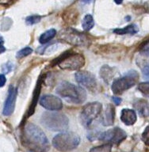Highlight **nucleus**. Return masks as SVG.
<instances>
[{
  "instance_id": "nucleus-14",
  "label": "nucleus",
  "mask_w": 149,
  "mask_h": 152,
  "mask_svg": "<svg viewBox=\"0 0 149 152\" xmlns=\"http://www.w3.org/2000/svg\"><path fill=\"white\" fill-rule=\"evenodd\" d=\"M114 118H115V109L112 104H108L102 116V124L104 126L112 125L114 122Z\"/></svg>"
},
{
  "instance_id": "nucleus-36",
  "label": "nucleus",
  "mask_w": 149,
  "mask_h": 152,
  "mask_svg": "<svg viewBox=\"0 0 149 152\" xmlns=\"http://www.w3.org/2000/svg\"><path fill=\"white\" fill-rule=\"evenodd\" d=\"M30 152H33V151H30Z\"/></svg>"
},
{
  "instance_id": "nucleus-8",
  "label": "nucleus",
  "mask_w": 149,
  "mask_h": 152,
  "mask_svg": "<svg viewBox=\"0 0 149 152\" xmlns=\"http://www.w3.org/2000/svg\"><path fill=\"white\" fill-rule=\"evenodd\" d=\"M126 132L122 130L120 128H114L113 129H109L107 132H102L98 134L95 137H97L98 140L106 141L109 143H114V144H118L122 142L124 140H126Z\"/></svg>"
},
{
  "instance_id": "nucleus-24",
  "label": "nucleus",
  "mask_w": 149,
  "mask_h": 152,
  "mask_svg": "<svg viewBox=\"0 0 149 152\" xmlns=\"http://www.w3.org/2000/svg\"><path fill=\"white\" fill-rule=\"evenodd\" d=\"M40 19H41L40 16H38V15H33V16L28 17V18L26 19V21L27 25H30V26H32V25L38 23V22L40 21Z\"/></svg>"
},
{
  "instance_id": "nucleus-31",
  "label": "nucleus",
  "mask_w": 149,
  "mask_h": 152,
  "mask_svg": "<svg viewBox=\"0 0 149 152\" xmlns=\"http://www.w3.org/2000/svg\"><path fill=\"white\" fill-rule=\"evenodd\" d=\"M7 65H8V64H6V68H7V67H8V66H7ZM11 69H12V66H11V65H10L9 67V70H8V71H6V70H4V71H3V72L5 71V73H7V72H9V71H10Z\"/></svg>"
},
{
  "instance_id": "nucleus-26",
  "label": "nucleus",
  "mask_w": 149,
  "mask_h": 152,
  "mask_svg": "<svg viewBox=\"0 0 149 152\" xmlns=\"http://www.w3.org/2000/svg\"><path fill=\"white\" fill-rule=\"evenodd\" d=\"M142 140L147 146H149V124L146 127L143 132Z\"/></svg>"
},
{
  "instance_id": "nucleus-21",
  "label": "nucleus",
  "mask_w": 149,
  "mask_h": 152,
  "mask_svg": "<svg viewBox=\"0 0 149 152\" xmlns=\"http://www.w3.org/2000/svg\"><path fill=\"white\" fill-rule=\"evenodd\" d=\"M112 144L110 143H107V144L102 145V146H98V147H94L90 150V152H110L111 151Z\"/></svg>"
},
{
  "instance_id": "nucleus-25",
  "label": "nucleus",
  "mask_w": 149,
  "mask_h": 152,
  "mask_svg": "<svg viewBox=\"0 0 149 152\" xmlns=\"http://www.w3.org/2000/svg\"><path fill=\"white\" fill-rule=\"evenodd\" d=\"M140 52L142 55L149 57V40L143 43V45L140 48Z\"/></svg>"
},
{
  "instance_id": "nucleus-15",
  "label": "nucleus",
  "mask_w": 149,
  "mask_h": 152,
  "mask_svg": "<svg viewBox=\"0 0 149 152\" xmlns=\"http://www.w3.org/2000/svg\"><path fill=\"white\" fill-rule=\"evenodd\" d=\"M133 106L141 116H149V103L144 99H138L133 103Z\"/></svg>"
},
{
  "instance_id": "nucleus-18",
  "label": "nucleus",
  "mask_w": 149,
  "mask_h": 152,
  "mask_svg": "<svg viewBox=\"0 0 149 152\" xmlns=\"http://www.w3.org/2000/svg\"><path fill=\"white\" fill-rule=\"evenodd\" d=\"M57 34V31L54 28H51L49 30H47L46 32L41 34V36L39 38V41H40V44H43L45 45L46 43H48V41L52 40V38L54 37Z\"/></svg>"
},
{
  "instance_id": "nucleus-5",
  "label": "nucleus",
  "mask_w": 149,
  "mask_h": 152,
  "mask_svg": "<svg viewBox=\"0 0 149 152\" xmlns=\"http://www.w3.org/2000/svg\"><path fill=\"white\" fill-rule=\"evenodd\" d=\"M56 64H58L61 69L75 71L83 67L85 64V58L79 53H71L66 52L59 57L56 61Z\"/></svg>"
},
{
  "instance_id": "nucleus-29",
  "label": "nucleus",
  "mask_w": 149,
  "mask_h": 152,
  "mask_svg": "<svg viewBox=\"0 0 149 152\" xmlns=\"http://www.w3.org/2000/svg\"><path fill=\"white\" fill-rule=\"evenodd\" d=\"M113 101L116 104H120L121 102V99L120 97H113Z\"/></svg>"
},
{
  "instance_id": "nucleus-33",
  "label": "nucleus",
  "mask_w": 149,
  "mask_h": 152,
  "mask_svg": "<svg viewBox=\"0 0 149 152\" xmlns=\"http://www.w3.org/2000/svg\"><path fill=\"white\" fill-rule=\"evenodd\" d=\"M3 42H4V41H3V38L0 36V45H2V43Z\"/></svg>"
},
{
  "instance_id": "nucleus-12",
  "label": "nucleus",
  "mask_w": 149,
  "mask_h": 152,
  "mask_svg": "<svg viewBox=\"0 0 149 152\" xmlns=\"http://www.w3.org/2000/svg\"><path fill=\"white\" fill-rule=\"evenodd\" d=\"M17 98V89L14 86H10L9 94L7 96L3 109V114L5 116H10L13 113L15 108V102Z\"/></svg>"
},
{
  "instance_id": "nucleus-23",
  "label": "nucleus",
  "mask_w": 149,
  "mask_h": 152,
  "mask_svg": "<svg viewBox=\"0 0 149 152\" xmlns=\"http://www.w3.org/2000/svg\"><path fill=\"white\" fill-rule=\"evenodd\" d=\"M33 52V49L29 47H26L22 48L21 50H20L16 55V57L18 59H20V58H22V57L27 56L29 54H31Z\"/></svg>"
},
{
  "instance_id": "nucleus-4",
  "label": "nucleus",
  "mask_w": 149,
  "mask_h": 152,
  "mask_svg": "<svg viewBox=\"0 0 149 152\" xmlns=\"http://www.w3.org/2000/svg\"><path fill=\"white\" fill-rule=\"evenodd\" d=\"M80 138L74 132H61L52 140L53 147L60 151H68L78 147Z\"/></svg>"
},
{
  "instance_id": "nucleus-7",
  "label": "nucleus",
  "mask_w": 149,
  "mask_h": 152,
  "mask_svg": "<svg viewBox=\"0 0 149 152\" xmlns=\"http://www.w3.org/2000/svg\"><path fill=\"white\" fill-rule=\"evenodd\" d=\"M102 105L99 102H91L83 107L80 113V121L83 125L89 128L92 122L99 116Z\"/></svg>"
},
{
  "instance_id": "nucleus-11",
  "label": "nucleus",
  "mask_w": 149,
  "mask_h": 152,
  "mask_svg": "<svg viewBox=\"0 0 149 152\" xmlns=\"http://www.w3.org/2000/svg\"><path fill=\"white\" fill-rule=\"evenodd\" d=\"M40 104L50 111L60 110L63 108V102L59 97L52 94L44 95L40 97Z\"/></svg>"
},
{
  "instance_id": "nucleus-20",
  "label": "nucleus",
  "mask_w": 149,
  "mask_h": 152,
  "mask_svg": "<svg viewBox=\"0 0 149 152\" xmlns=\"http://www.w3.org/2000/svg\"><path fill=\"white\" fill-rule=\"evenodd\" d=\"M83 29L85 31H89L94 27L95 26V21L93 18L92 15L90 14H87L83 20V23H82Z\"/></svg>"
},
{
  "instance_id": "nucleus-10",
  "label": "nucleus",
  "mask_w": 149,
  "mask_h": 152,
  "mask_svg": "<svg viewBox=\"0 0 149 152\" xmlns=\"http://www.w3.org/2000/svg\"><path fill=\"white\" fill-rule=\"evenodd\" d=\"M76 78L77 83L83 87L94 93L96 91L98 88L97 79L94 75L88 71H78L76 74Z\"/></svg>"
},
{
  "instance_id": "nucleus-3",
  "label": "nucleus",
  "mask_w": 149,
  "mask_h": 152,
  "mask_svg": "<svg viewBox=\"0 0 149 152\" xmlns=\"http://www.w3.org/2000/svg\"><path fill=\"white\" fill-rule=\"evenodd\" d=\"M40 122L44 127L53 132H64L69 126L68 118L60 113L45 112L42 114Z\"/></svg>"
},
{
  "instance_id": "nucleus-17",
  "label": "nucleus",
  "mask_w": 149,
  "mask_h": 152,
  "mask_svg": "<svg viewBox=\"0 0 149 152\" xmlns=\"http://www.w3.org/2000/svg\"><path fill=\"white\" fill-rule=\"evenodd\" d=\"M41 79H39L37 84V87H36V90L34 91V94H33V102H32V105L30 107V109L29 111V115H32L33 113V112L35 110V106L37 104V102L38 97H39V94H40V86H41Z\"/></svg>"
},
{
  "instance_id": "nucleus-13",
  "label": "nucleus",
  "mask_w": 149,
  "mask_h": 152,
  "mask_svg": "<svg viewBox=\"0 0 149 152\" xmlns=\"http://www.w3.org/2000/svg\"><path fill=\"white\" fill-rule=\"evenodd\" d=\"M137 116L134 110L129 109H122L121 113V120L126 125L134 124L137 121Z\"/></svg>"
},
{
  "instance_id": "nucleus-35",
  "label": "nucleus",
  "mask_w": 149,
  "mask_h": 152,
  "mask_svg": "<svg viewBox=\"0 0 149 152\" xmlns=\"http://www.w3.org/2000/svg\"><path fill=\"white\" fill-rule=\"evenodd\" d=\"M147 77H148V78H149V75H148V76H147Z\"/></svg>"
},
{
  "instance_id": "nucleus-2",
  "label": "nucleus",
  "mask_w": 149,
  "mask_h": 152,
  "mask_svg": "<svg viewBox=\"0 0 149 152\" xmlns=\"http://www.w3.org/2000/svg\"><path fill=\"white\" fill-rule=\"evenodd\" d=\"M57 93L67 102L74 104H82L87 98V92L81 86L64 81L57 87Z\"/></svg>"
},
{
  "instance_id": "nucleus-34",
  "label": "nucleus",
  "mask_w": 149,
  "mask_h": 152,
  "mask_svg": "<svg viewBox=\"0 0 149 152\" xmlns=\"http://www.w3.org/2000/svg\"><path fill=\"white\" fill-rule=\"evenodd\" d=\"M83 2H90V0H83Z\"/></svg>"
},
{
  "instance_id": "nucleus-9",
  "label": "nucleus",
  "mask_w": 149,
  "mask_h": 152,
  "mask_svg": "<svg viewBox=\"0 0 149 152\" xmlns=\"http://www.w3.org/2000/svg\"><path fill=\"white\" fill-rule=\"evenodd\" d=\"M60 37L63 40H65L66 42L73 45L83 46L87 45L88 43L87 38L86 37L84 34L71 28H68L64 32H61Z\"/></svg>"
},
{
  "instance_id": "nucleus-19",
  "label": "nucleus",
  "mask_w": 149,
  "mask_h": 152,
  "mask_svg": "<svg viewBox=\"0 0 149 152\" xmlns=\"http://www.w3.org/2000/svg\"><path fill=\"white\" fill-rule=\"evenodd\" d=\"M100 75H101V77L104 79L105 82L109 83L114 75L113 68L109 67V66H103L100 70Z\"/></svg>"
},
{
  "instance_id": "nucleus-16",
  "label": "nucleus",
  "mask_w": 149,
  "mask_h": 152,
  "mask_svg": "<svg viewBox=\"0 0 149 152\" xmlns=\"http://www.w3.org/2000/svg\"><path fill=\"white\" fill-rule=\"evenodd\" d=\"M138 31H139V28L137 26L134 24H132V25L126 26L125 28H116V29H114V32L119 35H125V34H135Z\"/></svg>"
},
{
  "instance_id": "nucleus-30",
  "label": "nucleus",
  "mask_w": 149,
  "mask_h": 152,
  "mask_svg": "<svg viewBox=\"0 0 149 152\" xmlns=\"http://www.w3.org/2000/svg\"><path fill=\"white\" fill-rule=\"evenodd\" d=\"M5 51H6V48H5L4 46L2 45H0V54L2 53V52H4Z\"/></svg>"
},
{
  "instance_id": "nucleus-22",
  "label": "nucleus",
  "mask_w": 149,
  "mask_h": 152,
  "mask_svg": "<svg viewBox=\"0 0 149 152\" xmlns=\"http://www.w3.org/2000/svg\"><path fill=\"white\" fill-rule=\"evenodd\" d=\"M138 90H140L142 94L149 97V82L140 83L138 85Z\"/></svg>"
},
{
  "instance_id": "nucleus-32",
  "label": "nucleus",
  "mask_w": 149,
  "mask_h": 152,
  "mask_svg": "<svg viewBox=\"0 0 149 152\" xmlns=\"http://www.w3.org/2000/svg\"><path fill=\"white\" fill-rule=\"evenodd\" d=\"M114 2H116L117 4H121L122 2H123V0H114Z\"/></svg>"
},
{
  "instance_id": "nucleus-28",
  "label": "nucleus",
  "mask_w": 149,
  "mask_h": 152,
  "mask_svg": "<svg viewBox=\"0 0 149 152\" xmlns=\"http://www.w3.org/2000/svg\"><path fill=\"white\" fill-rule=\"evenodd\" d=\"M6 82H7V79L4 75H0V87L3 86Z\"/></svg>"
},
{
  "instance_id": "nucleus-27",
  "label": "nucleus",
  "mask_w": 149,
  "mask_h": 152,
  "mask_svg": "<svg viewBox=\"0 0 149 152\" xmlns=\"http://www.w3.org/2000/svg\"><path fill=\"white\" fill-rule=\"evenodd\" d=\"M142 71H143V74H144L145 76L149 75V64H145V66H143Z\"/></svg>"
},
{
  "instance_id": "nucleus-1",
  "label": "nucleus",
  "mask_w": 149,
  "mask_h": 152,
  "mask_svg": "<svg viewBox=\"0 0 149 152\" xmlns=\"http://www.w3.org/2000/svg\"><path fill=\"white\" fill-rule=\"evenodd\" d=\"M26 141L37 152H45L49 149V142L45 134L39 127L29 124L25 128Z\"/></svg>"
},
{
  "instance_id": "nucleus-6",
  "label": "nucleus",
  "mask_w": 149,
  "mask_h": 152,
  "mask_svg": "<svg viewBox=\"0 0 149 152\" xmlns=\"http://www.w3.org/2000/svg\"><path fill=\"white\" fill-rule=\"evenodd\" d=\"M139 75L136 71H130L121 78H116L112 83V91L114 94H121L137 83Z\"/></svg>"
}]
</instances>
